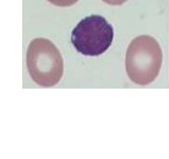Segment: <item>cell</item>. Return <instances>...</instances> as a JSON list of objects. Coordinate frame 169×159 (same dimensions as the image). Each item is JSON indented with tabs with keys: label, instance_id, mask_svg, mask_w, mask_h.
<instances>
[{
	"label": "cell",
	"instance_id": "obj_4",
	"mask_svg": "<svg viewBox=\"0 0 169 159\" xmlns=\"http://www.w3.org/2000/svg\"><path fill=\"white\" fill-rule=\"evenodd\" d=\"M47 1L58 7H69L76 3L78 0H47Z\"/></svg>",
	"mask_w": 169,
	"mask_h": 159
},
{
	"label": "cell",
	"instance_id": "obj_1",
	"mask_svg": "<svg viewBox=\"0 0 169 159\" xmlns=\"http://www.w3.org/2000/svg\"><path fill=\"white\" fill-rule=\"evenodd\" d=\"M163 62V51L153 36H137L128 46L125 68L129 78L135 84L147 85L158 75Z\"/></svg>",
	"mask_w": 169,
	"mask_h": 159
},
{
	"label": "cell",
	"instance_id": "obj_3",
	"mask_svg": "<svg viewBox=\"0 0 169 159\" xmlns=\"http://www.w3.org/2000/svg\"><path fill=\"white\" fill-rule=\"evenodd\" d=\"M113 37V28L110 23L100 15H92L81 20L75 26L71 41L81 54L97 56L110 47Z\"/></svg>",
	"mask_w": 169,
	"mask_h": 159
},
{
	"label": "cell",
	"instance_id": "obj_5",
	"mask_svg": "<svg viewBox=\"0 0 169 159\" xmlns=\"http://www.w3.org/2000/svg\"><path fill=\"white\" fill-rule=\"evenodd\" d=\"M102 1L110 5H121L127 0H102Z\"/></svg>",
	"mask_w": 169,
	"mask_h": 159
},
{
	"label": "cell",
	"instance_id": "obj_2",
	"mask_svg": "<svg viewBox=\"0 0 169 159\" xmlns=\"http://www.w3.org/2000/svg\"><path fill=\"white\" fill-rule=\"evenodd\" d=\"M26 65L31 79L42 87L57 85L64 73V61L57 47L45 38H36L30 43Z\"/></svg>",
	"mask_w": 169,
	"mask_h": 159
}]
</instances>
